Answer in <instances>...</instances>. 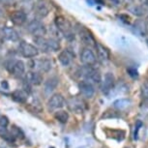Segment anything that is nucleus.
Instances as JSON below:
<instances>
[{"label":"nucleus","mask_w":148,"mask_h":148,"mask_svg":"<svg viewBox=\"0 0 148 148\" xmlns=\"http://www.w3.org/2000/svg\"><path fill=\"white\" fill-rule=\"evenodd\" d=\"M6 68L15 77H22L25 72V64L21 60L12 59L7 63Z\"/></svg>","instance_id":"20e7f679"},{"label":"nucleus","mask_w":148,"mask_h":148,"mask_svg":"<svg viewBox=\"0 0 148 148\" xmlns=\"http://www.w3.org/2000/svg\"><path fill=\"white\" fill-rule=\"evenodd\" d=\"M0 16H2V10L0 9Z\"/></svg>","instance_id":"72a5a7b5"},{"label":"nucleus","mask_w":148,"mask_h":148,"mask_svg":"<svg viewBox=\"0 0 148 148\" xmlns=\"http://www.w3.org/2000/svg\"><path fill=\"white\" fill-rule=\"evenodd\" d=\"M2 35L3 37L8 41L11 42H18L19 40V35L18 33L16 32V30H15L12 27H4L2 29Z\"/></svg>","instance_id":"a211bd4d"},{"label":"nucleus","mask_w":148,"mask_h":148,"mask_svg":"<svg viewBox=\"0 0 148 148\" xmlns=\"http://www.w3.org/2000/svg\"><path fill=\"white\" fill-rule=\"evenodd\" d=\"M13 99L15 101L18 102V103H25L27 100V92L25 90H16L15 92H13L12 94Z\"/></svg>","instance_id":"412c9836"},{"label":"nucleus","mask_w":148,"mask_h":148,"mask_svg":"<svg viewBox=\"0 0 148 148\" xmlns=\"http://www.w3.org/2000/svg\"><path fill=\"white\" fill-rule=\"evenodd\" d=\"M60 49V43L55 38H47V52H56Z\"/></svg>","instance_id":"6ab92c4d"},{"label":"nucleus","mask_w":148,"mask_h":148,"mask_svg":"<svg viewBox=\"0 0 148 148\" xmlns=\"http://www.w3.org/2000/svg\"><path fill=\"white\" fill-rule=\"evenodd\" d=\"M114 82H115V77H114L113 74L110 72L107 73L105 75V79L103 80L102 83V91L103 93L108 94L111 91V89L114 86Z\"/></svg>","instance_id":"9d476101"},{"label":"nucleus","mask_w":148,"mask_h":148,"mask_svg":"<svg viewBox=\"0 0 148 148\" xmlns=\"http://www.w3.org/2000/svg\"><path fill=\"white\" fill-rule=\"evenodd\" d=\"M142 97H143L144 101L148 104V80L142 84Z\"/></svg>","instance_id":"393cba45"},{"label":"nucleus","mask_w":148,"mask_h":148,"mask_svg":"<svg viewBox=\"0 0 148 148\" xmlns=\"http://www.w3.org/2000/svg\"><path fill=\"white\" fill-rule=\"evenodd\" d=\"M110 2H112L113 4H115V5H118L119 4V1L118 0H110Z\"/></svg>","instance_id":"2f4dec72"},{"label":"nucleus","mask_w":148,"mask_h":148,"mask_svg":"<svg viewBox=\"0 0 148 148\" xmlns=\"http://www.w3.org/2000/svg\"><path fill=\"white\" fill-rule=\"evenodd\" d=\"M29 68L32 71H36L39 73H47L52 68L51 59L49 57H41L38 59H31L28 62Z\"/></svg>","instance_id":"f03ea898"},{"label":"nucleus","mask_w":148,"mask_h":148,"mask_svg":"<svg viewBox=\"0 0 148 148\" xmlns=\"http://www.w3.org/2000/svg\"><path fill=\"white\" fill-rule=\"evenodd\" d=\"M12 136H16V138H24V135H23V133L21 132V130H19L18 128H16V127L13 128Z\"/></svg>","instance_id":"bb28decb"},{"label":"nucleus","mask_w":148,"mask_h":148,"mask_svg":"<svg viewBox=\"0 0 148 148\" xmlns=\"http://www.w3.org/2000/svg\"><path fill=\"white\" fill-rule=\"evenodd\" d=\"M64 105H65V100L61 94H55L51 96V99L49 100V103H47L49 108L51 110H59V108L64 107Z\"/></svg>","instance_id":"1a4fd4ad"},{"label":"nucleus","mask_w":148,"mask_h":148,"mask_svg":"<svg viewBox=\"0 0 148 148\" xmlns=\"http://www.w3.org/2000/svg\"><path fill=\"white\" fill-rule=\"evenodd\" d=\"M8 123H9V121H8L7 117H5V116L0 117V125H1V126H5V127H6L7 125H8Z\"/></svg>","instance_id":"cd10ccee"},{"label":"nucleus","mask_w":148,"mask_h":148,"mask_svg":"<svg viewBox=\"0 0 148 148\" xmlns=\"http://www.w3.org/2000/svg\"><path fill=\"white\" fill-rule=\"evenodd\" d=\"M95 49H96L97 57L100 62L106 63L108 59H110V51H108V49L106 47H104L100 43H96Z\"/></svg>","instance_id":"4468645a"},{"label":"nucleus","mask_w":148,"mask_h":148,"mask_svg":"<svg viewBox=\"0 0 148 148\" xmlns=\"http://www.w3.org/2000/svg\"><path fill=\"white\" fill-rule=\"evenodd\" d=\"M118 1H119V4L123 3V4L127 5V6H130V5H132L134 3V0H118Z\"/></svg>","instance_id":"c85d7f7f"},{"label":"nucleus","mask_w":148,"mask_h":148,"mask_svg":"<svg viewBox=\"0 0 148 148\" xmlns=\"http://www.w3.org/2000/svg\"><path fill=\"white\" fill-rule=\"evenodd\" d=\"M75 58V53L70 49H64L58 54V60L64 67L69 66Z\"/></svg>","instance_id":"ddd939ff"},{"label":"nucleus","mask_w":148,"mask_h":148,"mask_svg":"<svg viewBox=\"0 0 148 148\" xmlns=\"http://www.w3.org/2000/svg\"><path fill=\"white\" fill-rule=\"evenodd\" d=\"M14 2V0H0L1 5H11Z\"/></svg>","instance_id":"c756f323"},{"label":"nucleus","mask_w":148,"mask_h":148,"mask_svg":"<svg viewBox=\"0 0 148 148\" xmlns=\"http://www.w3.org/2000/svg\"><path fill=\"white\" fill-rule=\"evenodd\" d=\"M58 85V79L55 77H52L51 79H49L45 82L44 84V93L46 96H49L55 89H56Z\"/></svg>","instance_id":"dca6fc26"},{"label":"nucleus","mask_w":148,"mask_h":148,"mask_svg":"<svg viewBox=\"0 0 148 148\" xmlns=\"http://www.w3.org/2000/svg\"><path fill=\"white\" fill-rule=\"evenodd\" d=\"M55 27L59 30L62 34L67 37V39H75V35L72 32V24L64 16H57L54 19Z\"/></svg>","instance_id":"7ed1b4c3"},{"label":"nucleus","mask_w":148,"mask_h":148,"mask_svg":"<svg viewBox=\"0 0 148 148\" xmlns=\"http://www.w3.org/2000/svg\"><path fill=\"white\" fill-rule=\"evenodd\" d=\"M79 91L82 92V94L86 98H92L95 94V88L92 83L83 80V82H79Z\"/></svg>","instance_id":"f8f14e48"},{"label":"nucleus","mask_w":148,"mask_h":148,"mask_svg":"<svg viewBox=\"0 0 148 148\" xmlns=\"http://www.w3.org/2000/svg\"><path fill=\"white\" fill-rule=\"evenodd\" d=\"M135 28L138 31L139 34L143 36V34L146 33V26H145V23L142 21H138L135 23Z\"/></svg>","instance_id":"b1692460"},{"label":"nucleus","mask_w":148,"mask_h":148,"mask_svg":"<svg viewBox=\"0 0 148 148\" xmlns=\"http://www.w3.org/2000/svg\"><path fill=\"white\" fill-rule=\"evenodd\" d=\"M26 14L21 10H16L11 13L10 15V19L16 25H22L24 22L26 21Z\"/></svg>","instance_id":"9b49d317"},{"label":"nucleus","mask_w":148,"mask_h":148,"mask_svg":"<svg viewBox=\"0 0 148 148\" xmlns=\"http://www.w3.org/2000/svg\"><path fill=\"white\" fill-rule=\"evenodd\" d=\"M2 87H3L4 89H8L9 88V85H8V83L6 80H4L3 82H2Z\"/></svg>","instance_id":"7c9ffc66"},{"label":"nucleus","mask_w":148,"mask_h":148,"mask_svg":"<svg viewBox=\"0 0 148 148\" xmlns=\"http://www.w3.org/2000/svg\"><path fill=\"white\" fill-rule=\"evenodd\" d=\"M68 107L72 111L75 112H80L82 111V102L79 101V99H72L68 103Z\"/></svg>","instance_id":"aec40b11"},{"label":"nucleus","mask_w":148,"mask_h":148,"mask_svg":"<svg viewBox=\"0 0 148 148\" xmlns=\"http://www.w3.org/2000/svg\"><path fill=\"white\" fill-rule=\"evenodd\" d=\"M25 80H27L30 84L33 85H40L43 82V76L41 75V73L36 72V71H31L26 74Z\"/></svg>","instance_id":"f3484780"},{"label":"nucleus","mask_w":148,"mask_h":148,"mask_svg":"<svg viewBox=\"0 0 148 148\" xmlns=\"http://www.w3.org/2000/svg\"><path fill=\"white\" fill-rule=\"evenodd\" d=\"M18 49L21 54L25 58H33L39 54V49L37 47L33 46L32 44L27 43L25 41H21L19 43Z\"/></svg>","instance_id":"423d86ee"},{"label":"nucleus","mask_w":148,"mask_h":148,"mask_svg":"<svg viewBox=\"0 0 148 148\" xmlns=\"http://www.w3.org/2000/svg\"><path fill=\"white\" fill-rule=\"evenodd\" d=\"M146 22L148 23V14H147V16H146Z\"/></svg>","instance_id":"473e14b6"},{"label":"nucleus","mask_w":148,"mask_h":148,"mask_svg":"<svg viewBox=\"0 0 148 148\" xmlns=\"http://www.w3.org/2000/svg\"><path fill=\"white\" fill-rule=\"evenodd\" d=\"M54 117L59 122H61V123H66L67 121H68L69 114H68V112H66L65 110H58V111H56V112H55Z\"/></svg>","instance_id":"5701e85b"},{"label":"nucleus","mask_w":148,"mask_h":148,"mask_svg":"<svg viewBox=\"0 0 148 148\" xmlns=\"http://www.w3.org/2000/svg\"><path fill=\"white\" fill-rule=\"evenodd\" d=\"M130 105V101L128 99H119L113 103V107L119 110H123L127 108Z\"/></svg>","instance_id":"4be33fe9"},{"label":"nucleus","mask_w":148,"mask_h":148,"mask_svg":"<svg viewBox=\"0 0 148 148\" xmlns=\"http://www.w3.org/2000/svg\"><path fill=\"white\" fill-rule=\"evenodd\" d=\"M138 6L143 12V14L148 13V0H139Z\"/></svg>","instance_id":"a878e982"},{"label":"nucleus","mask_w":148,"mask_h":148,"mask_svg":"<svg viewBox=\"0 0 148 148\" xmlns=\"http://www.w3.org/2000/svg\"><path fill=\"white\" fill-rule=\"evenodd\" d=\"M34 11L39 18H46L49 14V7L45 1H39L35 4Z\"/></svg>","instance_id":"2eb2a0df"},{"label":"nucleus","mask_w":148,"mask_h":148,"mask_svg":"<svg viewBox=\"0 0 148 148\" xmlns=\"http://www.w3.org/2000/svg\"><path fill=\"white\" fill-rule=\"evenodd\" d=\"M79 38H80V41L83 45L87 47H94L96 46V43L97 42L95 41V39L92 35V33L89 31L87 28H85L84 26H79Z\"/></svg>","instance_id":"0eeeda50"},{"label":"nucleus","mask_w":148,"mask_h":148,"mask_svg":"<svg viewBox=\"0 0 148 148\" xmlns=\"http://www.w3.org/2000/svg\"><path fill=\"white\" fill-rule=\"evenodd\" d=\"M27 31L30 34H32L34 37H39V36H45L47 34V28L45 24L39 19H33L27 24L26 27Z\"/></svg>","instance_id":"39448f33"},{"label":"nucleus","mask_w":148,"mask_h":148,"mask_svg":"<svg viewBox=\"0 0 148 148\" xmlns=\"http://www.w3.org/2000/svg\"><path fill=\"white\" fill-rule=\"evenodd\" d=\"M80 61L85 66H93L97 61V57L91 49L85 47L80 52Z\"/></svg>","instance_id":"6e6552de"},{"label":"nucleus","mask_w":148,"mask_h":148,"mask_svg":"<svg viewBox=\"0 0 148 148\" xmlns=\"http://www.w3.org/2000/svg\"><path fill=\"white\" fill-rule=\"evenodd\" d=\"M79 77L90 83H101L102 76L99 70L93 68V66H83L79 70Z\"/></svg>","instance_id":"f257e3e1"}]
</instances>
